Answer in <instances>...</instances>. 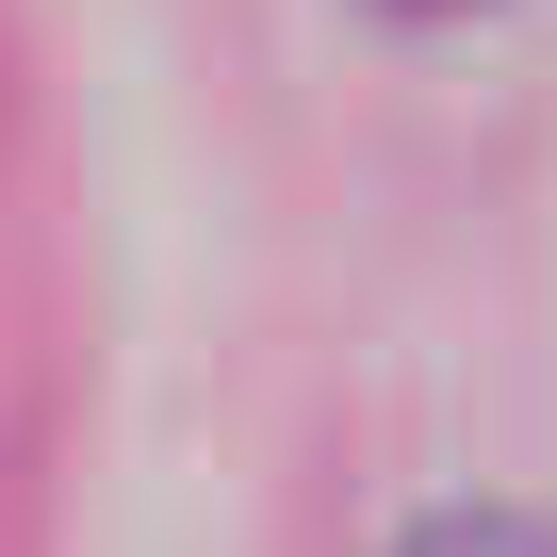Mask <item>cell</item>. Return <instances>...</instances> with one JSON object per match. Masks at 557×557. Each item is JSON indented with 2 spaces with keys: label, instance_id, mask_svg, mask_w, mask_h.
<instances>
[{
  "label": "cell",
  "instance_id": "1",
  "mask_svg": "<svg viewBox=\"0 0 557 557\" xmlns=\"http://www.w3.org/2000/svg\"><path fill=\"white\" fill-rule=\"evenodd\" d=\"M394 557H557V524L541 508H426Z\"/></svg>",
  "mask_w": 557,
  "mask_h": 557
},
{
  "label": "cell",
  "instance_id": "2",
  "mask_svg": "<svg viewBox=\"0 0 557 557\" xmlns=\"http://www.w3.org/2000/svg\"><path fill=\"white\" fill-rule=\"evenodd\" d=\"M394 17H492V0H394Z\"/></svg>",
  "mask_w": 557,
  "mask_h": 557
}]
</instances>
